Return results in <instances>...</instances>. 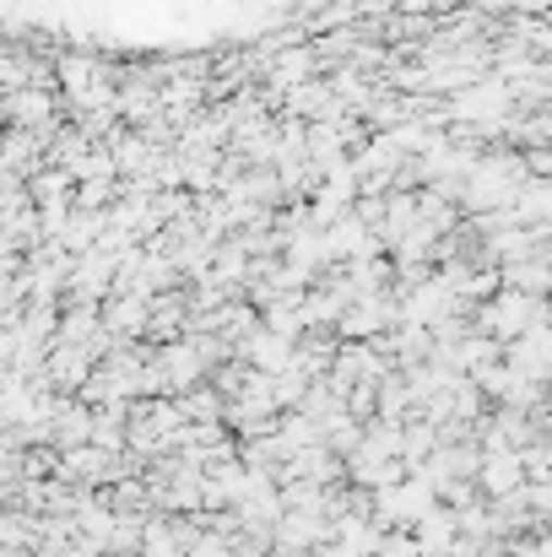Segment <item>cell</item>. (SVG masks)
Returning a JSON list of instances; mask_svg holds the SVG:
<instances>
[{"instance_id":"obj_1","label":"cell","mask_w":552,"mask_h":557,"mask_svg":"<svg viewBox=\"0 0 552 557\" xmlns=\"http://www.w3.org/2000/svg\"><path fill=\"white\" fill-rule=\"evenodd\" d=\"M520 482H526L520 449H488V455H482V471H477V487H482V493L504 498V493H515Z\"/></svg>"}]
</instances>
